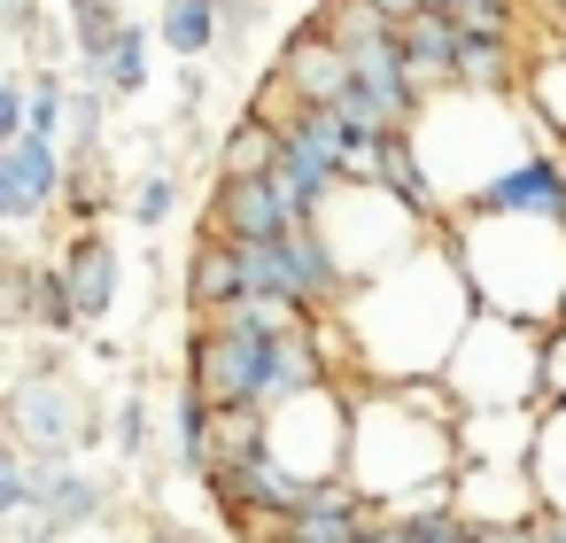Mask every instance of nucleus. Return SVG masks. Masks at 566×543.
Wrapping results in <instances>:
<instances>
[{
    "instance_id": "1",
    "label": "nucleus",
    "mask_w": 566,
    "mask_h": 543,
    "mask_svg": "<svg viewBox=\"0 0 566 543\" xmlns=\"http://www.w3.org/2000/svg\"><path fill=\"white\" fill-rule=\"evenodd\" d=\"M357 342V380L373 388H411V380H442L458 342L481 319V295L450 249V233L434 226V241L419 257H403L396 272L349 288V303L334 311Z\"/></svg>"
},
{
    "instance_id": "2",
    "label": "nucleus",
    "mask_w": 566,
    "mask_h": 543,
    "mask_svg": "<svg viewBox=\"0 0 566 543\" xmlns=\"http://www.w3.org/2000/svg\"><path fill=\"white\" fill-rule=\"evenodd\" d=\"M349 388V481L388 512L434 481H458V396L442 380H411V388H373V380H342Z\"/></svg>"
},
{
    "instance_id": "3",
    "label": "nucleus",
    "mask_w": 566,
    "mask_h": 543,
    "mask_svg": "<svg viewBox=\"0 0 566 543\" xmlns=\"http://www.w3.org/2000/svg\"><path fill=\"white\" fill-rule=\"evenodd\" d=\"M411 140H419V156H427V171H434V195H442V210L450 218H465L504 171H520L527 156H543V148H558L535 117H527V102H496V94H434L427 109H419V125H411Z\"/></svg>"
},
{
    "instance_id": "4",
    "label": "nucleus",
    "mask_w": 566,
    "mask_h": 543,
    "mask_svg": "<svg viewBox=\"0 0 566 543\" xmlns=\"http://www.w3.org/2000/svg\"><path fill=\"white\" fill-rule=\"evenodd\" d=\"M481 311L496 319H520L535 334H558L566 326V226H543V218H450L442 226Z\"/></svg>"
},
{
    "instance_id": "5",
    "label": "nucleus",
    "mask_w": 566,
    "mask_h": 543,
    "mask_svg": "<svg viewBox=\"0 0 566 543\" xmlns=\"http://www.w3.org/2000/svg\"><path fill=\"white\" fill-rule=\"evenodd\" d=\"M442 388L458 396V411H543V334L481 311L473 334L458 342Z\"/></svg>"
},
{
    "instance_id": "6",
    "label": "nucleus",
    "mask_w": 566,
    "mask_h": 543,
    "mask_svg": "<svg viewBox=\"0 0 566 543\" xmlns=\"http://www.w3.org/2000/svg\"><path fill=\"white\" fill-rule=\"evenodd\" d=\"M318 233H326V249H334V264H342L349 288L396 272L403 257H419V249L434 241V226H427L419 210H403L388 187H342V195L326 202Z\"/></svg>"
},
{
    "instance_id": "7",
    "label": "nucleus",
    "mask_w": 566,
    "mask_h": 543,
    "mask_svg": "<svg viewBox=\"0 0 566 543\" xmlns=\"http://www.w3.org/2000/svg\"><path fill=\"white\" fill-rule=\"evenodd\" d=\"M9 442L32 450L40 466H63V458H78L86 442H109V411L63 373V357H40V365H24L17 388H9Z\"/></svg>"
},
{
    "instance_id": "8",
    "label": "nucleus",
    "mask_w": 566,
    "mask_h": 543,
    "mask_svg": "<svg viewBox=\"0 0 566 543\" xmlns=\"http://www.w3.org/2000/svg\"><path fill=\"white\" fill-rule=\"evenodd\" d=\"M264 458L280 473H295L303 489L349 481V388H311L280 411H264Z\"/></svg>"
},
{
    "instance_id": "9",
    "label": "nucleus",
    "mask_w": 566,
    "mask_h": 543,
    "mask_svg": "<svg viewBox=\"0 0 566 543\" xmlns=\"http://www.w3.org/2000/svg\"><path fill=\"white\" fill-rule=\"evenodd\" d=\"M109 520V481L86 473L78 458L63 466H40V489H32V512L9 528V543H63V535H86Z\"/></svg>"
},
{
    "instance_id": "10",
    "label": "nucleus",
    "mask_w": 566,
    "mask_h": 543,
    "mask_svg": "<svg viewBox=\"0 0 566 543\" xmlns=\"http://www.w3.org/2000/svg\"><path fill=\"white\" fill-rule=\"evenodd\" d=\"M458 512L481 535H504V528H527L543 520V489H535V466H458Z\"/></svg>"
},
{
    "instance_id": "11",
    "label": "nucleus",
    "mask_w": 566,
    "mask_h": 543,
    "mask_svg": "<svg viewBox=\"0 0 566 543\" xmlns=\"http://www.w3.org/2000/svg\"><path fill=\"white\" fill-rule=\"evenodd\" d=\"M71 195V156L55 140H17V148H0V218L9 226H40L55 202Z\"/></svg>"
},
{
    "instance_id": "12",
    "label": "nucleus",
    "mask_w": 566,
    "mask_h": 543,
    "mask_svg": "<svg viewBox=\"0 0 566 543\" xmlns=\"http://www.w3.org/2000/svg\"><path fill=\"white\" fill-rule=\"evenodd\" d=\"M311 218L272 187V179H218V195H210V210H202V233H218V241H287V233H303Z\"/></svg>"
},
{
    "instance_id": "13",
    "label": "nucleus",
    "mask_w": 566,
    "mask_h": 543,
    "mask_svg": "<svg viewBox=\"0 0 566 543\" xmlns=\"http://www.w3.org/2000/svg\"><path fill=\"white\" fill-rule=\"evenodd\" d=\"M55 280H63V303H71L78 334H86V326H102V319L117 311L125 257H117V241H109V233H71V241L55 249Z\"/></svg>"
},
{
    "instance_id": "14",
    "label": "nucleus",
    "mask_w": 566,
    "mask_h": 543,
    "mask_svg": "<svg viewBox=\"0 0 566 543\" xmlns=\"http://www.w3.org/2000/svg\"><path fill=\"white\" fill-rule=\"evenodd\" d=\"M272 71H280V79L303 94V109H342V102L357 94V71H349V55H342V48L318 32V24H295Z\"/></svg>"
},
{
    "instance_id": "15",
    "label": "nucleus",
    "mask_w": 566,
    "mask_h": 543,
    "mask_svg": "<svg viewBox=\"0 0 566 543\" xmlns=\"http://www.w3.org/2000/svg\"><path fill=\"white\" fill-rule=\"evenodd\" d=\"M458 40H465V24H458V17H442V9L411 17V24L396 32V48H403V71H411V94H419V102H434V94H458Z\"/></svg>"
},
{
    "instance_id": "16",
    "label": "nucleus",
    "mask_w": 566,
    "mask_h": 543,
    "mask_svg": "<svg viewBox=\"0 0 566 543\" xmlns=\"http://www.w3.org/2000/svg\"><path fill=\"white\" fill-rule=\"evenodd\" d=\"M179 295H187V311H195V319H218V311H233V303L249 295V280H241V249H233V241H218V233H202V241L187 249Z\"/></svg>"
},
{
    "instance_id": "17",
    "label": "nucleus",
    "mask_w": 566,
    "mask_h": 543,
    "mask_svg": "<svg viewBox=\"0 0 566 543\" xmlns=\"http://www.w3.org/2000/svg\"><path fill=\"white\" fill-rule=\"evenodd\" d=\"M164 458H171V473H187V481H210V473H218V404H202V396H195L187 380L171 388Z\"/></svg>"
},
{
    "instance_id": "18",
    "label": "nucleus",
    "mask_w": 566,
    "mask_h": 543,
    "mask_svg": "<svg viewBox=\"0 0 566 543\" xmlns=\"http://www.w3.org/2000/svg\"><path fill=\"white\" fill-rule=\"evenodd\" d=\"M148 48H156V24H133L102 63H71V86H102L109 102H133L148 94Z\"/></svg>"
},
{
    "instance_id": "19",
    "label": "nucleus",
    "mask_w": 566,
    "mask_h": 543,
    "mask_svg": "<svg viewBox=\"0 0 566 543\" xmlns=\"http://www.w3.org/2000/svg\"><path fill=\"white\" fill-rule=\"evenodd\" d=\"M148 24H156V40H164L187 71H195L202 55H218V48H226V32H218V0H164Z\"/></svg>"
},
{
    "instance_id": "20",
    "label": "nucleus",
    "mask_w": 566,
    "mask_h": 543,
    "mask_svg": "<svg viewBox=\"0 0 566 543\" xmlns=\"http://www.w3.org/2000/svg\"><path fill=\"white\" fill-rule=\"evenodd\" d=\"M520 102H527V117L566 148V40L551 32L543 48H535V63H527V86H520Z\"/></svg>"
},
{
    "instance_id": "21",
    "label": "nucleus",
    "mask_w": 566,
    "mask_h": 543,
    "mask_svg": "<svg viewBox=\"0 0 566 543\" xmlns=\"http://www.w3.org/2000/svg\"><path fill=\"white\" fill-rule=\"evenodd\" d=\"M63 24H71V63H102L133 32L125 0H63Z\"/></svg>"
},
{
    "instance_id": "22",
    "label": "nucleus",
    "mask_w": 566,
    "mask_h": 543,
    "mask_svg": "<svg viewBox=\"0 0 566 543\" xmlns=\"http://www.w3.org/2000/svg\"><path fill=\"white\" fill-rule=\"evenodd\" d=\"M109 210H125V187L109 179V164L102 156H71V195H63V218L78 226V233H102V218Z\"/></svg>"
},
{
    "instance_id": "23",
    "label": "nucleus",
    "mask_w": 566,
    "mask_h": 543,
    "mask_svg": "<svg viewBox=\"0 0 566 543\" xmlns=\"http://www.w3.org/2000/svg\"><path fill=\"white\" fill-rule=\"evenodd\" d=\"M272 171H280V133L241 109V125L218 140V179H272Z\"/></svg>"
},
{
    "instance_id": "24",
    "label": "nucleus",
    "mask_w": 566,
    "mask_h": 543,
    "mask_svg": "<svg viewBox=\"0 0 566 543\" xmlns=\"http://www.w3.org/2000/svg\"><path fill=\"white\" fill-rule=\"evenodd\" d=\"M311 24H318V32H326L342 55H357V48H380V40L396 32V24L373 9V0H318V9H311Z\"/></svg>"
},
{
    "instance_id": "25",
    "label": "nucleus",
    "mask_w": 566,
    "mask_h": 543,
    "mask_svg": "<svg viewBox=\"0 0 566 543\" xmlns=\"http://www.w3.org/2000/svg\"><path fill=\"white\" fill-rule=\"evenodd\" d=\"M24 86H32V140H71V71H55V63H40V71H24Z\"/></svg>"
},
{
    "instance_id": "26",
    "label": "nucleus",
    "mask_w": 566,
    "mask_h": 543,
    "mask_svg": "<svg viewBox=\"0 0 566 543\" xmlns=\"http://www.w3.org/2000/svg\"><path fill=\"white\" fill-rule=\"evenodd\" d=\"M125 218H133L140 233H164V226L179 218V171H171V164L140 171V179L125 187Z\"/></svg>"
},
{
    "instance_id": "27",
    "label": "nucleus",
    "mask_w": 566,
    "mask_h": 543,
    "mask_svg": "<svg viewBox=\"0 0 566 543\" xmlns=\"http://www.w3.org/2000/svg\"><path fill=\"white\" fill-rule=\"evenodd\" d=\"M164 435H156V411H148V388H125L117 404H109V450L125 458V466H140L148 450H156Z\"/></svg>"
},
{
    "instance_id": "28",
    "label": "nucleus",
    "mask_w": 566,
    "mask_h": 543,
    "mask_svg": "<svg viewBox=\"0 0 566 543\" xmlns=\"http://www.w3.org/2000/svg\"><path fill=\"white\" fill-rule=\"evenodd\" d=\"M535 489H543V512L566 520V404L543 411V435H535Z\"/></svg>"
},
{
    "instance_id": "29",
    "label": "nucleus",
    "mask_w": 566,
    "mask_h": 543,
    "mask_svg": "<svg viewBox=\"0 0 566 543\" xmlns=\"http://www.w3.org/2000/svg\"><path fill=\"white\" fill-rule=\"evenodd\" d=\"M264 458V411L256 404H226L218 411V466H256Z\"/></svg>"
},
{
    "instance_id": "30",
    "label": "nucleus",
    "mask_w": 566,
    "mask_h": 543,
    "mask_svg": "<svg viewBox=\"0 0 566 543\" xmlns=\"http://www.w3.org/2000/svg\"><path fill=\"white\" fill-rule=\"evenodd\" d=\"M102 140H109V94L102 86H71V140H63V156H102Z\"/></svg>"
},
{
    "instance_id": "31",
    "label": "nucleus",
    "mask_w": 566,
    "mask_h": 543,
    "mask_svg": "<svg viewBox=\"0 0 566 543\" xmlns=\"http://www.w3.org/2000/svg\"><path fill=\"white\" fill-rule=\"evenodd\" d=\"M249 117H264L272 133H287V125H295V117H311V109H303V94H295L280 71H264V79L249 86Z\"/></svg>"
},
{
    "instance_id": "32",
    "label": "nucleus",
    "mask_w": 566,
    "mask_h": 543,
    "mask_svg": "<svg viewBox=\"0 0 566 543\" xmlns=\"http://www.w3.org/2000/svg\"><path fill=\"white\" fill-rule=\"evenodd\" d=\"M264 17H272V0H218V32H226L218 55H241V48L264 32Z\"/></svg>"
},
{
    "instance_id": "33",
    "label": "nucleus",
    "mask_w": 566,
    "mask_h": 543,
    "mask_svg": "<svg viewBox=\"0 0 566 543\" xmlns=\"http://www.w3.org/2000/svg\"><path fill=\"white\" fill-rule=\"evenodd\" d=\"M0 24H9L17 48H63V32H48V9H40V0H9V9H0Z\"/></svg>"
},
{
    "instance_id": "34",
    "label": "nucleus",
    "mask_w": 566,
    "mask_h": 543,
    "mask_svg": "<svg viewBox=\"0 0 566 543\" xmlns=\"http://www.w3.org/2000/svg\"><path fill=\"white\" fill-rule=\"evenodd\" d=\"M558 404H566V326L543 334V411H558Z\"/></svg>"
},
{
    "instance_id": "35",
    "label": "nucleus",
    "mask_w": 566,
    "mask_h": 543,
    "mask_svg": "<svg viewBox=\"0 0 566 543\" xmlns=\"http://www.w3.org/2000/svg\"><path fill=\"white\" fill-rule=\"evenodd\" d=\"M373 9H380V17H388V24H396V32H403V24H411V17H427V0H373Z\"/></svg>"
},
{
    "instance_id": "36",
    "label": "nucleus",
    "mask_w": 566,
    "mask_h": 543,
    "mask_svg": "<svg viewBox=\"0 0 566 543\" xmlns=\"http://www.w3.org/2000/svg\"><path fill=\"white\" fill-rule=\"evenodd\" d=\"M148 543H195V535H187L179 520H164V512H156V520H148Z\"/></svg>"
},
{
    "instance_id": "37",
    "label": "nucleus",
    "mask_w": 566,
    "mask_h": 543,
    "mask_svg": "<svg viewBox=\"0 0 566 543\" xmlns=\"http://www.w3.org/2000/svg\"><path fill=\"white\" fill-rule=\"evenodd\" d=\"M527 9H535V17H566V0H527Z\"/></svg>"
}]
</instances>
